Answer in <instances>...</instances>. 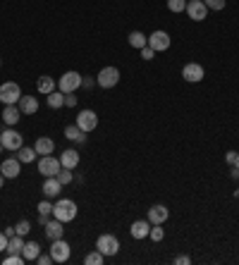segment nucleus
I'll use <instances>...</instances> for the list:
<instances>
[{"label":"nucleus","instance_id":"1","mask_svg":"<svg viewBox=\"0 0 239 265\" xmlns=\"http://www.w3.org/2000/svg\"><path fill=\"white\" fill-rule=\"evenodd\" d=\"M53 218L63 220V222H72V220L77 218V203L72 201V198L57 201L55 205H53Z\"/></svg>","mask_w":239,"mask_h":265},{"label":"nucleus","instance_id":"2","mask_svg":"<svg viewBox=\"0 0 239 265\" xmlns=\"http://www.w3.org/2000/svg\"><path fill=\"white\" fill-rule=\"evenodd\" d=\"M19 98H22L19 84H15V81H5V84H0V103H3V105H17Z\"/></svg>","mask_w":239,"mask_h":265},{"label":"nucleus","instance_id":"3","mask_svg":"<svg viewBox=\"0 0 239 265\" xmlns=\"http://www.w3.org/2000/svg\"><path fill=\"white\" fill-rule=\"evenodd\" d=\"M96 251H101L105 258L115 256V253L120 251V239L117 237H112V234H101V237L96 239Z\"/></svg>","mask_w":239,"mask_h":265},{"label":"nucleus","instance_id":"4","mask_svg":"<svg viewBox=\"0 0 239 265\" xmlns=\"http://www.w3.org/2000/svg\"><path fill=\"white\" fill-rule=\"evenodd\" d=\"M81 74L79 72H65L63 77H60V81H57V89L63 91V94H74L77 89L81 86Z\"/></svg>","mask_w":239,"mask_h":265},{"label":"nucleus","instance_id":"5","mask_svg":"<svg viewBox=\"0 0 239 265\" xmlns=\"http://www.w3.org/2000/svg\"><path fill=\"white\" fill-rule=\"evenodd\" d=\"M96 84L101 86V89H112V86L120 84V70L117 67H103V70L98 72V77H96Z\"/></svg>","mask_w":239,"mask_h":265},{"label":"nucleus","instance_id":"6","mask_svg":"<svg viewBox=\"0 0 239 265\" xmlns=\"http://www.w3.org/2000/svg\"><path fill=\"white\" fill-rule=\"evenodd\" d=\"M63 170L60 165V158H53V156H41L39 160V172L43 177H57V172Z\"/></svg>","mask_w":239,"mask_h":265},{"label":"nucleus","instance_id":"7","mask_svg":"<svg viewBox=\"0 0 239 265\" xmlns=\"http://www.w3.org/2000/svg\"><path fill=\"white\" fill-rule=\"evenodd\" d=\"M70 253H72V249L65 239H53V244H50V258H53V263L70 260Z\"/></svg>","mask_w":239,"mask_h":265},{"label":"nucleus","instance_id":"8","mask_svg":"<svg viewBox=\"0 0 239 265\" xmlns=\"http://www.w3.org/2000/svg\"><path fill=\"white\" fill-rule=\"evenodd\" d=\"M0 143H3L8 151H19L24 146V139L17 129H5V132L0 134Z\"/></svg>","mask_w":239,"mask_h":265},{"label":"nucleus","instance_id":"9","mask_svg":"<svg viewBox=\"0 0 239 265\" xmlns=\"http://www.w3.org/2000/svg\"><path fill=\"white\" fill-rule=\"evenodd\" d=\"M187 15H189V19H194V22H203L208 15V8L203 0H187V10H184Z\"/></svg>","mask_w":239,"mask_h":265},{"label":"nucleus","instance_id":"10","mask_svg":"<svg viewBox=\"0 0 239 265\" xmlns=\"http://www.w3.org/2000/svg\"><path fill=\"white\" fill-rule=\"evenodd\" d=\"M77 127H79L81 132H94L96 127H98V115H96L94 110H81L79 115H77Z\"/></svg>","mask_w":239,"mask_h":265},{"label":"nucleus","instance_id":"11","mask_svg":"<svg viewBox=\"0 0 239 265\" xmlns=\"http://www.w3.org/2000/svg\"><path fill=\"white\" fill-rule=\"evenodd\" d=\"M170 34L167 32H153L151 36H148V48H153L156 53H163V50H167L170 48Z\"/></svg>","mask_w":239,"mask_h":265},{"label":"nucleus","instance_id":"12","mask_svg":"<svg viewBox=\"0 0 239 265\" xmlns=\"http://www.w3.org/2000/svg\"><path fill=\"white\" fill-rule=\"evenodd\" d=\"M182 77H184V81H189V84H199V81H203L206 72H203V67H201V65L189 63V65H184Z\"/></svg>","mask_w":239,"mask_h":265},{"label":"nucleus","instance_id":"13","mask_svg":"<svg viewBox=\"0 0 239 265\" xmlns=\"http://www.w3.org/2000/svg\"><path fill=\"white\" fill-rule=\"evenodd\" d=\"M19 167H22V163L17 158H8V160H3V165H0V174L5 180H15V177H19Z\"/></svg>","mask_w":239,"mask_h":265},{"label":"nucleus","instance_id":"14","mask_svg":"<svg viewBox=\"0 0 239 265\" xmlns=\"http://www.w3.org/2000/svg\"><path fill=\"white\" fill-rule=\"evenodd\" d=\"M46 234H48V239L53 242V239H63V234H65V222L63 220H48L46 225Z\"/></svg>","mask_w":239,"mask_h":265},{"label":"nucleus","instance_id":"15","mask_svg":"<svg viewBox=\"0 0 239 265\" xmlns=\"http://www.w3.org/2000/svg\"><path fill=\"white\" fill-rule=\"evenodd\" d=\"M167 215H170V213H167V208L165 205H153V208H148V222H151V225H163V222H165L167 220Z\"/></svg>","mask_w":239,"mask_h":265},{"label":"nucleus","instance_id":"16","mask_svg":"<svg viewBox=\"0 0 239 265\" xmlns=\"http://www.w3.org/2000/svg\"><path fill=\"white\" fill-rule=\"evenodd\" d=\"M132 237L134 239H146L148 237V232H151V222L148 220H136V222H132Z\"/></svg>","mask_w":239,"mask_h":265},{"label":"nucleus","instance_id":"17","mask_svg":"<svg viewBox=\"0 0 239 265\" xmlns=\"http://www.w3.org/2000/svg\"><path fill=\"white\" fill-rule=\"evenodd\" d=\"M17 108L22 110V115H34V112L39 110V101H36L34 96H22L19 103H17Z\"/></svg>","mask_w":239,"mask_h":265},{"label":"nucleus","instance_id":"18","mask_svg":"<svg viewBox=\"0 0 239 265\" xmlns=\"http://www.w3.org/2000/svg\"><path fill=\"white\" fill-rule=\"evenodd\" d=\"M60 165H63V167H67V170H74V167L79 165V153H77L74 149L63 151V156H60Z\"/></svg>","mask_w":239,"mask_h":265},{"label":"nucleus","instance_id":"19","mask_svg":"<svg viewBox=\"0 0 239 265\" xmlns=\"http://www.w3.org/2000/svg\"><path fill=\"white\" fill-rule=\"evenodd\" d=\"M34 149H36V153H39V156H50V153L55 151V141L46 139V136H41V139H36Z\"/></svg>","mask_w":239,"mask_h":265},{"label":"nucleus","instance_id":"20","mask_svg":"<svg viewBox=\"0 0 239 265\" xmlns=\"http://www.w3.org/2000/svg\"><path fill=\"white\" fill-rule=\"evenodd\" d=\"M19 115H22V110L17 108V105H5V110H3V122L10 127H15L17 122H19Z\"/></svg>","mask_w":239,"mask_h":265},{"label":"nucleus","instance_id":"21","mask_svg":"<svg viewBox=\"0 0 239 265\" xmlns=\"http://www.w3.org/2000/svg\"><path fill=\"white\" fill-rule=\"evenodd\" d=\"M60 189H63V184H60L57 177H46V182H43V194H46L48 198L57 196V194H60Z\"/></svg>","mask_w":239,"mask_h":265},{"label":"nucleus","instance_id":"22","mask_svg":"<svg viewBox=\"0 0 239 265\" xmlns=\"http://www.w3.org/2000/svg\"><path fill=\"white\" fill-rule=\"evenodd\" d=\"M22 256H24V260H36L41 256V246L36 242H26L22 249Z\"/></svg>","mask_w":239,"mask_h":265},{"label":"nucleus","instance_id":"23","mask_svg":"<svg viewBox=\"0 0 239 265\" xmlns=\"http://www.w3.org/2000/svg\"><path fill=\"white\" fill-rule=\"evenodd\" d=\"M129 46L136 48V50H141V48L148 46V36L141 34V32H132V34H129Z\"/></svg>","mask_w":239,"mask_h":265},{"label":"nucleus","instance_id":"24","mask_svg":"<svg viewBox=\"0 0 239 265\" xmlns=\"http://www.w3.org/2000/svg\"><path fill=\"white\" fill-rule=\"evenodd\" d=\"M36 89H39L43 96H48V94H53V91H55V81H53V77H39Z\"/></svg>","mask_w":239,"mask_h":265},{"label":"nucleus","instance_id":"25","mask_svg":"<svg viewBox=\"0 0 239 265\" xmlns=\"http://www.w3.org/2000/svg\"><path fill=\"white\" fill-rule=\"evenodd\" d=\"M36 156H39L36 149H26V146H22V149L17 151V160H19V163H34Z\"/></svg>","mask_w":239,"mask_h":265},{"label":"nucleus","instance_id":"26","mask_svg":"<svg viewBox=\"0 0 239 265\" xmlns=\"http://www.w3.org/2000/svg\"><path fill=\"white\" fill-rule=\"evenodd\" d=\"M48 108H53V110H57V108H63L65 105V94L63 91H53V94H48Z\"/></svg>","mask_w":239,"mask_h":265},{"label":"nucleus","instance_id":"27","mask_svg":"<svg viewBox=\"0 0 239 265\" xmlns=\"http://www.w3.org/2000/svg\"><path fill=\"white\" fill-rule=\"evenodd\" d=\"M22 249H24V237H19V234L10 237V242H8V253H22Z\"/></svg>","mask_w":239,"mask_h":265},{"label":"nucleus","instance_id":"28","mask_svg":"<svg viewBox=\"0 0 239 265\" xmlns=\"http://www.w3.org/2000/svg\"><path fill=\"white\" fill-rule=\"evenodd\" d=\"M65 136H67L70 141H84V139H86V136H84V132H81L77 125H70V127H67V129H65Z\"/></svg>","mask_w":239,"mask_h":265},{"label":"nucleus","instance_id":"29","mask_svg":"<svg viewBox=\"0 0 239 265\" xmlns=\"http://www.w3.org/2000/svg\"><path fill=\"white\" fill-rule=\"evenodd\" d=\"M167 10L170 12H184L187 10V0H167Z\"/></svg>","mask_w":239,"mask_h":265},{"label":"nucleus","instance_id":"30","mask_svg":"<svg viewBox=\"0 0 239 265\" xmlns=\"http://www.w3.org/2000/svg\"><path fill=\"white\" fill-rule=\"evenodd\" d=\"M103 253H101V251H94V253H88V256L86 258H84V263H86V265H101V263H103Z\"/></svg>","mask_w":239,"mask_h":265},{"label":"nucleus","instance_id":"31","mask_svg":"<svg viewBox=\"0 0 239 265\" xmlns=\"http://www.w3.org/2000/svg\"><path fill=\"white\" fill-rule=\"evenodd\" d=\"M57 180H60V184H70L72 180H74V174H72V170H67V167H63V170L57 172Z\"/></svg>","mask_w":239,"mask_h":265},{"label":"nucleus","instance_id":"32","mask_svg":"<svg viewBox=\"0 0 239 265\" xmlns=\"http://www.w3.org/2000/svg\"><path fill=\"white\" fill-rule=\"evenodd\" d=\"M148 237H151L153 242H163L165 232H163V227H160V225H153V227H151V232H148Z\"/></svg>","mask_w":239,"mask_h":265},{"label":"nucleus","instance_id":"33","mask_svg":"<svg viewBox=\"0 0 239 265\" xmlns=\"http://www.w3.org/2000/svg\"><path fill=\"white\" fill-rule=\"evenodd\" d=\"M50 213H53V205H50L48 201H41L39 203V218H48Z\"/></svg>","mask_w":239,"mask_h":265},{"label":"nucleus","instance_id":"34","mask_svg":"<svg viewBox=\"0 0 239 265\" xmlns=\"http://www.w3.org/2000/svg\"><path fill=\"white\" fill-rule=\"evenodd\" d=\"M15 232L19 234V237H24V234L32 232V225H29V220H22V222H19V225L15 227Z\"/></svg>","mask_w":239,"mask_h":265},{"label":"nucleus","instance_id":"35","mask_svg":"<svg viewBox=\"0 0 239 265\" xmlns=\"http://www.w3.org/2000/svg\"><path fill=\"white\" fill-rule=\"evenodd\" d=\"M208 10H223L227 5V0H203Z\"/></svg>","mask_w":239,"mask_h":265},{"label":"nucleus","instance_id":"36","mask_svg":"<svg viewBox=\"0 0 239 265\" xmlns=\"http://www.w3.org/2000/svg\"><path fill=\"white\" fill-rule=\"evenodd\" d=\"M141 57L143 60H153V57H156V50H153V48H141Z\"/></svg>","mask_w":239,"mask_h":265},{"label":"nucleus","instance_id":"37","mask_svg":"<svg viewBox=\"0 0 239 265\" xmlns=\"http://www.w3.org/2000/svg\"><path fill=\"white\" fill-rule=\"evenodd\" d=\"M65 105L74 108V105H77V96H74V94H65Z\"/></svg>","mask_w":239,"mask_h":265},{"label":"nucleus","instance_id":"38","mask_svg":"<svg viewBox=\"0 0 239 265\" xmlns=\"http://www.w3.org/2000/svg\"><path fill=\"white\" fill-rule=\"evenodd\" d=\"M36 263H39V265H50V263H53V258H50V253H48V256H43V253H41V256L36 258Z\"/></svg>","mask_w":239,"mask_h":265},{"label":"nucleus","instance_id":"39","mask_svg":"<svg viewBox=\"0 0 239 265\" xmlns=\"http://www.w3.org/2000/svg\"><path fill=\"white\" fill-rule=\"evenodd\" d=\"M8 237H5V232H0V251H8Z\"/></svg>","mask_w":239,"mask_h":265},{"label":"nucleus","instance_id":"40","mask_svg":"<svg viewBox=\"0 0 239 265\" xmlns=\"http://www.w3.org/2000/svg\"><path fill=\"white\" fill-rule=\"evenodd\" d=\"M175 263H177V265H189V263H191V258H189V256H177V258H175Z\"/></svg>","mask_w":239,"mask_h":265},{"label":"nucleus","instance_id":"41","mask_svg":"<svg viewBox=\"0 0 239 265\" xmlns=\"http://www.w3.org/2000/svg\"><path fill=\"white\" fill-rule=\"evenodd\" d=\"M234 160H237V153H234V151H230V153H227V163L234 165Z\"/></svg>","mask_w":239,"mask_h":265},{"label":"nucleus","instance_id":"42","mask_svg":"<svg viewBox=\"0 0 239 265\" xmlns=\"http://www.w3.org/2000/svg\"><path fill=\"white\" fill-rule=\"evenodd\" d=\"M15 227H8V229H5V237H8V239H10V237H15Z\"/></svg>","mask_w":239,"mask_h":265},{"label":"nucleus","instance_id":"43","mask_svg":"<svg viewBox=\"0 0 239 265\" xmlns=\"http://www.w3.org/2000/svg\"><path fill=\"white\" fill-rule=\"evenodd\" d=\"M3 184H5V177H3V174H0V189H3Z\"/></svg>","mask_w":239,"mask_h":265},{"label":"nucleus","instance_id":"44","mask_svg":"<svg viewBox=\"0 0 239 265\" xmlns=\"http://www.w3.org/2000/svg\"><path fill=\"white\" fill-rule=\"evenodd\" d=\"M234 167H237V170H239V153H237V160H234Z\"/></svg>","mask_w":239,"mask_h":265},{"label":"nucleus","instance_id":"45","mask_svg":"<svg viewBox=\"0 0 239 265\" xmlns=\"http://www.w3.org/2000/svg\"><path fill=\"white\" fill-rule=\"evenodd\" d=\"M3 151H5V146H3V143H0V153H3Z\"/></svg>","mask_w":239,"mask_h":265},{"label":"nucleus","instance_id":"46","mask_svg":"<svg viewBox=\"0 0 239 265\" xmlns=\"http://www.w3.org/2000/svg\"><path fill=\"white\" fill-rule=\"evenodd\" d=\"M0 65H3V63H0Z\"/></svg>","mask_w":239,"mask_h":265}]
</instances>
